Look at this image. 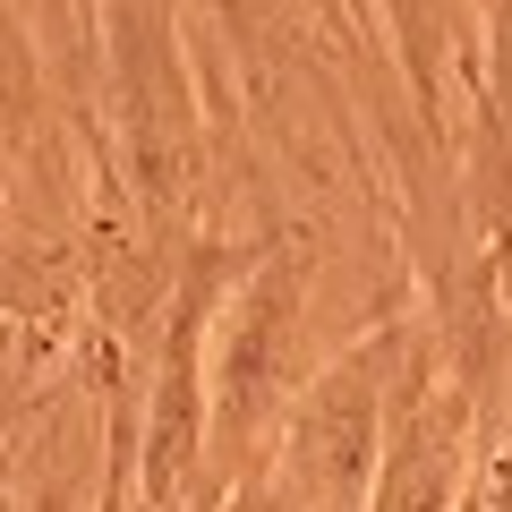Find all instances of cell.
Here are the masks:
<instances>
[{"label": "cell", "mask_w": 512, "mask_h": 512, "mask_svg": "<svg viewBox=\"0 0 512 512\" xmlns=\"http://www.w3.org/2000/svg\"><path fill=\"white\" fill-rule=\"evenodd\" d=\"M9 512H77V478H69V470H43V478H26V487L9 495Z\"/></svg>", "instance_id": "7"}, {"label": "cell", "mask_w": 512, "mask_h": 512, "mask_svg": "<svg viewBox=\"0 0 512 512\" xmlns=\"http://www.w3.org/2000/svg\"><path fill=\"white\" fill-rule=\"evenodd\" d=\"M410 333H419V316H384L376 333H359L308 376V393L291 402L274 453L256 470L291 512L367 504V478H376V453H384V402H393V376L410 359Z\"/></svg>", "instance_id": "2"}, {"label": "cell", "mask_w": 512, "mask_h": 512, "mask_svg": "<svg viewBox=\"0 0 512 512\" xmlns=\"http://www.w3.org/2000/svg\"><path fill=\"white\" fill-rule=\"evenodd\" d=\"M495 402L504 393L453 376L436 325L419 316L410 359L393 376V402H384V453L359 512H470V478H478V444H487Z\"/></svg>", "instance_id": "3"}, {"label": "cell", "mask_w": 512, "mask_h": 512, "mask_svg": "<svg viewBox=\"0 0 512 512\" xmlns=\"http://www.w3.org/2000/svg\"><path fill=\"white\" fill-rule=\"evenodd\" d=\"M308 291L316 265L299 239H256L239 291L222 299V333L205 350V495L197 512H222L274 453L291 402L308 393Z\"/></svg>", "instance_id": "1"}, {"label": "cell", "mask_w": 512, "mask_h": 512, "mask_svg": "<svg viewBox=\"0 0 512 512\" xmlns=\"http://www.w3.org/2000/svg\"><path fill=\"white\" fill-rule=\"evenodd\" d=\"M43 128V52H35V26L0 0V146H18Z\"/></svg>", "instance_id": "5"}, {"label": "cell", "mask_w": 512, "mask_h": 512, "mask_svg": "<svg viewBox=\"0 0 512 512\" xmlns=\"http://www.w3.org/2000/svg\"><path fill=\"white\" fill-rule=\"evenodd\" d=\"M470 512H512V376H504V402H495V419H487V444H478Z\"/></svg>", "instance_id": "6"}, {"label": "cell", "mask_w": 512, "mask_h": 512, "mask_svg": "<svg viewBox=\"0 0 512 512\" xmlns=\"http://www.w3.org/2000/svg\"><path fill=\"white\" fill-rule=\"evenodd\" d=\"M384 35H393V60L410 77V103L419 120L444 128V94H470L478 77V43H487V0H376Z\"/></svg>", "instance_id": "4"}]
</instances>
